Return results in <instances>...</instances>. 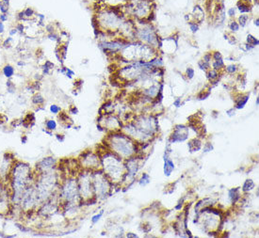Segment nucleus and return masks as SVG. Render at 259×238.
I'll return each instance as SVG.
<instances>
[{
	"label": "nucleus",
	"mask_w": 259,
	"mask_h": 238,
	"mask_svg": "<svg viewBox=\"0 0 259 238\" xmlns=\"http://www.w3.org/2000/svg\"><path fill=\"white\" fill-rule=\"evenodd\" d=\"M35 177L36 173L29 164L24 161L14 160L7 179L11 204L19 206L24 191L28 186L34 183Z\"/></svg>",
	"instance_id": "1"
},
{
	"label": "nucleus",
	"mask_w": 259,
	"mask_h": 238,
	"mask_svg": "<svg viewBox=\"0 0 259 238\" xmlns=\"http://www.w3.org/2000/svg\"><path fill=\"white\" fill-rule=\"evenodd\" d=\"M59 200L61 203H81L77 179L69 178L62 182L60 185L59 189Z\"/></svg>",
	"instance_id": "2"
},
{
	"label": "nucleus",
	"mask_w": 259,
	"mask_h": 238,
	"mask_svg": "<svg viewBox=\"0 0 259 238\" xmlns=\"http://www.w3.org/2000/svg\"><path fill=\"white\" fill-rule=\"evenodd\" d=\"M40 204H41V201L39 200L34 183H32L26 188L23 195H22L19 203V208L22 212L26 214L35 213Z\"/></svg>",
	"instance_id": "3"
},
{
	"label": "nucleus",
	"mask_w": 259,
	"mask_h": 238,
	"mask_svg": "<svg viewBox=\"0 0 259 238\" xmlns=\"http://www.w3.org/2000/svg\"><path fill=\"white\" fill-rule=\"evenodd\" d=\"M92 170L85 169L84 172L80 173L77 183H78V190L81 203H86L87 200H91L92 198L95 197L94 192H93L92 186Z\"/></svg>",
	"instance_id": "4"
},
{
	"label": "nucleus",
	"mask_w": 259,
	"mask_h": 238,
	"mask_svg": "<svg viewBox=\"0 0 259 238\" xmlns=\"http://www.w3.org/2000/svg\"><path fill=\"white\" fill-rule=\"evenodd\" d=\"M92 179L95 198H105L109 190V183L106 175L98 169L92 171Z\"/></svg>",
	"instance_id": "5"
},
{
	"label": "nucleus",
	"mask_w": 259,
	"mask_h": 238,
	"mask_svg": "<svg viewBox=\"0 0 259 238\" xmlns=\"http://www.w3.org/2000/svg\"><path fill=\"white\" fill-rule=\"evenodd\" d=\"M80 166L87 170H95L100 168L101 157L95 152L88 151L85 152L78 158Z\"/></svg>",
	"instance_id": "6"
},
{
	"label": "nucleus",
	"mask_w": 259,
	"mask_h": 238,
	"mask_svg": "<svg viewBox=\"0 0 259 238\" xmlns=\"http://www.w3.org/2000/svg\"><path fill=\"white\" fill-rule=\"evenodd\" d=\"M56 167H57V160L55 157L46 156V157H43L42 160H40L36 164L34 171L36 174L44 173V172L51 171V170H54Z\"/></svg>",
	"instance_id": "7"
},
{
	"label": "nucleus",
	"mask_w": 259,
	"mask_h": 238,
	"mask_svg": "<svg viewBox=\"0 0 259 238\" xmlns=\"http://www.w3.org/2000/svg\"><path fill=\"white\" fill-rule=\"evenodd\" d=\"M35 120H36V117H35L34 112H28L21 119V126L26 129L31 128L34 125Z\"/></svg>",
	"instance_id": "8"
},
{
	"label": "nucleus",
	"mask_w": 259,
	"mask_h": 238,
	"mask_svg": "<svg viewBox=\"0 0 259 238\" xmlns=\"http://www.w3.org/2000/svg\"><path fill=\"white\" fill-rule=\"evenodd\" d=\"M2 74L4 75V77L7 78V79H12L13 76L15 75L16 74V69L15 67L10 64V63H7L5 64L3 67H2Z\"/></svg>",
	"instance_id": "9"
},
{
	"label": "nucleus",
	"mask_w": 259,
	"mask_h": 238,
	"mask_svg": "<svg viewBox=\"0 0 259 238\" xmlns=\"http://www.w3.org/2000/svg\"><path fill=\"white\" fill-rule=\"evenodd\" d=\"M31 104H32L33 106H37V107H40L44 105V102H45V100H44L43 96L42 95L41 93L39 92H35L32 94V96H31Z\"/></svg>",
	"instance_id": "10"
},
{
	"label": "nucleus",
	"mask_w": 259,
	"mask_h": 238,
	"mask_svg": "<svg viewBox=\"0 0 259 238\" xmlns=\"http://www.w3.org/2000/svg\"><path fill=\"white\" fill-rule=\"evenodd\" d=\"M238 10L240 13H250L252 11V6L251 4L248 3V1L239 0L238 3Z\"/></svg>",
	"instance_id": "11"
},
{
	"label": "nucleus",
	"mask_w": 259,
	"mask_h": 238,
	"mask_svg": "<svg viewBox=\"0 0 259 238\" xmlns=\"http://www.w3.org/2000/svg\"><path fill=\"white\" fill-rule=\"evenodd\" d=\"M54 67H55V65L53 62H51L50 60H45V62H44V64L43 65V68H42L43 74V75L50 74L51 71L54 69Z\"/></svg>",
	"instance_id": "12"
},
{
	"label": "nucleus",
	"mask_w": 259,
	"mask_h": 238,
	"mask_svg": "<svg viewBox=\"0 0 259 238\" xmlns=\"http://www.w3.org/2000/svg\"><path fill=\"white\" fill-rule=\"evenodd\" d=\"M44 126H45V129L48 130V131H55V130L57 129V123L55 120L53 119H48L45 120V123H44Z\"/></svg>",
	"instance_id": "13"
},
{
	"label": "nucleus",
	"mask_w": 259,
	"mask_h": 238,
	"mask_svg": "<svg viewBox=\"0 0 259 238\" xmlns=\"http://www.w3.org/2000/svg\"><path fill=\"white\" fill-rule=\"evenodd\" d=\"M14 38L13 37H11V36H9V37L5 38L2 40V44L1 46L6 48V49H10L13 46V43H14Z\"/></svg>",
	"instance_id": "14"
},
{
	"label": "nucleus",
	"mask_w": 259,
	"mask_h": 238,
	"mask_svg": "<svg viewBox=\"0 0 259 238\" xmlns=\"http://www.w3.org/2000/svg\"><path fill=\"white\" fill-rule=\"evenodd\" d=\"M6 87H7V92L9 94H15L17 89H16V85L12 81V79H7Z\"/></svg>",
	"instance_id": "15"
},
{
	"label": "nucleus",
	"mask_w": 259,
	"mask_h": 238,
	"mask_svg": "<svg viewBox=\"0 0 259 238\" xmlns=\"http://www.w3.org/2000/svg\"><path fill=\"white\" fill-rule=\"evenodd\" d=\"M173 169H175V165H173V163L171 160L167 159L166 161H165L164 172H165V175H166V176H170V175H171Z\"/></svg>",
	"instance_id": "16"
},
{
	"label": "nucleus",
	"mask_w": 259,
	"mask_h": 238,
	"mask_svg": "<svg viewBox=\"0 0 259 238\" xmlns=\"http://www.w3.org/2000/svg\"><path fill=\"white\" fill-rule=\"evenodd\" d=\"M229 197L233 203H236V200H239L240 195L238 192V188H233V189H231L229 191Z\"/></svg>",
	"instance_id": "17"
},
{
	"label": "nucleus",
	"mask_w": 259,
	"mask_h": 238,
	"mask_svg": "<svg viewBox=\"0 0 259 238\" xmlns=\"http://www.w3.org/2000/svg\"><path fill=\"white\" fill-rule=\"evenodd\" d=\"M60 73L67 76L68 78H73L75 76V72L73 70H71L70 68H67V67H62V68H60Z\"/></svg>",
	"instance_id": "18"
},
{
	"label": "nucleus",
	"mask_w": 259,
	"mask_h": 238,
	"mask_svg": "<svg viewBox=\"0 0 259 238\" xmlns=\"http://www.w3.org/2000/svg\"><path fill=\"white\" fill-rule=\"evenodd\" d=\"M249 100V95H246V96H243V97H240L238 98V101L236 102V107L238 109H240V108H243L244 106L246 105V103L248 102Z\"/></svg>",
	"instance_id": "19"
},
{
	"label": "nucleus",
	"mask_w": 259,
	"mask_h": 238,
	"mask_svg": "<svg viewBox=\"0 0 259 238\" xmlns=\"http://www.w3.org/2000/svg\"><path fill=\"white\" fill-rule=\"evenodd\" d=\"M212 66H213L214 70H216V71L221 70V68H223V67H224V62H223L222 58H220V59H216V60H214Z\"/></svg>",
	"instance_id": "20"
},
{
	"label": "nucleus",
	"mask_w": 259,
	"mask_h": 238,
	"mask_svg": "<svg viewBox=\"0 0 259 238\" xmlns=\"http://www.w3.org/2000/svg\"><path fill=\"white\" fill-rule=\"evenodd\" d=\"M253 187H254V183L252 180H247L246 182L244 183L242 188H243V191L248 192V191H251Z\"/></svg>",
	"instance_id": "21"
},
{
	"label": "nucleus",
	"mask_w": 259,
	"mask_h": 238,
	"mask_svg": "<svg viewBox=\"0 0 259 238\" xmlns=\"http://www.w3.org/2000/svg\"><path fill=\"white\" fill-rule=\"evenodd\" d=\"M247 42H248V44H250V45H252L253 47L258 45V43H259L258 40L256 38H254L253 36H252V35H248L247 36Z\"/></svg>",
	"instance_id": "22"
},
{
	"label": "nucleus",
	"mask_w": 259,
	"mask_h": 238,
	"mask_svg": "<svg viewBox=\"0 0 259 238\" xmlns=\"http://www.w3.org/2000/svg\"><path fill=\"white\" fill-rule=\"evenodd\" d=\"M248 20H249V15H246V14L240 15V16L238 17V23H239V25H241V26H242V28H244V26L247 25Z\"/></svg>",
	"instance_id": "23"
},
{
	"label": "nucleus",
	"mask_w": 259,
	"mask_h": 238,
	"mask_svg": "<svg viewBox=\"0 0 259 238\" xmlns=\"http://www.w3.org/2000/svg\"><path fill=\"white\" fill-rule=\"evenodd\" d=\"M49 110H50V112L52 114L59 115L61 112V107L60 106H57V105H51L50 107H49Z\"/></svg>",
	"instance_id": "24"
},
{
	"label": "nucleus",
	"mask_w": 259,
	"mask_h": 238,
	"mask_svg": "<svg viewBox=\"0 0 259 238\" xmlns=\"http://www.w3.org/2000/svg\"><path fill=\"white\" fill-rule=\"evenodd\" d=\"M229 28L230 30L234 31V32H236V31H238L239 29V25L236 23V21H231L229 24Z\"/></svg>",
	"instance_id": "25"
},
{
	"label": "nucleus",
	"mask_w": 259,
	"mask_h": 238,
	"mask_svg": "<svg viewBox=\"0 0 259 238\" xmlns=\"http://www.w3.org/2000/svg\"><path fill=\"white\" fill-rule=\"evenodd\" d=\"M149 182H150V177H149V175H148V174H146V173H144L143 175H142V177H141L140 181V186H145V185H147V183H148Z\"/></svg>",
	"instance_id": "26"
},
{
	"label": "nucleus",
	"mask_w": 259,
	"mask_h": 238,
	"mask_svg": "<svg viewBox=\"0 0 259 238\" xmlns=\"http://www.w3.org/2000/svg\"><path fill=\"white\" fill-rule=\"evenodd\" d=\"M103 214H104V211H101V212H100L99 214H97V215H93V217H92V224L97 223V222L101 219Z\"/></svg>",
	"instance_id": "27"
},
{
	"label": "nucleus",
	"mask_w": 259,
	"mask_h": 238,
	"mask_svg": "<svg viewBox=\"0 0 259 238\" xmlns=\"http://www.w3.org/2000/svg\"><path fill=\"white\" fill-rule=\"evenodd\" d=\"M218 72L216 70H210L208 72V78L210 80H214V79H217L218 78Z\"/></svg>",
	"instance_id": "28"
},
{
	"label": "nucleus",
	"mask_w": 259,
	"mask_h": 238,
	"mask_svg": "<svg viewBox=\"0 0 259 238\" xmlns=\"http://www.w3.org/2000/svg\"><path fill=\"white\" fill-rule=\"evenodd\" d=\"M199 67H200V69H202V70H204V71H206V70H208L209 69V67H210V65H209V63H207V62H205V61H204V60H201V61H199Z\"/></svg>",
	"instance_id": "29"
},
{
	"label": "nucleus",
	"mask_w": 259,
	"mask_h": 238,
	"mask_svg": "<svg viewBox=\"0 0 259 238\" xmlns=\"http://www.w3.org/2000/svg\"><path fill=\"white\" fill-rule=\"evenodd\" d=\"M17 35H19L18 30H17L15 26L13 25L12 28H11L10 30H9V36H11V37H13V38H14L15 36H17Z\"/></svg>",
	"instance_id": "30"
},
{
	"label": "nucleus",
	"mask_w": 259,
	"mask_h": 238,
	"mask_svg": "<svg viewBox=\"0 0 259 238\" xmlns=\"http://www.w3.org/2000/svg\"><path fill=\"white\" fill-rule=\"evenodd\" d=\"M236 70H238V67H236V65H234V64L229 65V66L226 67L227 73H229V74H234V73H236Z\"/></svg>",
	"instance_id": "31"
},
{
	"label": "nucleus",
	"mask_w": 259,
	"mask_h": 238,
	"mask_svg": "<svg viewBox=\"0 0 259 238\" xmlns=\"http://www.w3.org/2000/svg\"><path fill=\"white\" fill-rule=\"evenodd\" d=\"M189 28L193 33H195V32H197V31H198L199 25H198V24H196V23H189Z\"/></svg>",
	"instance_id": "32"
},
{
	"label": "nucleus",
	"mask_w": 259,
	"mask_h": 238,
	"mask_svg": "<svg viewBox=\"0 0 259 238\" xmlns=\"http://www.w3.org/2000/svg\"><path fill=\"white\" fill-rule=\"evenodd\" d=\"M0 21L6 23L9 21V13H0Z\"/></svg>",
	"instance_id": "33"
},
{
	"label": "nucleus",
	"mask_w": 259,
	"mask_h": 238,
	"mask_svg": "<svg viewBox=\"0 0 259 238\" xmlns=\"http://www.w3.org/2000/svg\"><path fill=\"white\" fill-rule=\"evenodd\" d=\"M26 65V60H24V59L17 60V62H16V66L18 67V68H20V69H23Z\"/></svg>",
	"instance_id": "34"
},
{
	"label": "nucleus",
	"mask_w": 259,
	"mask_h": 238,
	"mask_svg": "<svg viewBox=\"0 0 259 238\" xmlns=\"http://www.w3.org/2000/svg\"><path fill=\"white\" fill-rule=\"evenodd\" d=\"M187 75L189 79H191L194 76V70L192 68H187Z\"/></svg>",
	"instance_id": "35"
},
{
	"label": "nucleus",
	"mask_w": 259,
	"mask_h": 238,
	"mask_svg": "<svg viewBox=\"0 0 259 238\" xmlns=\"http://www.w3.org/2000/svg\"><path fill=\"white\" fill-rule=\"evenodd\" d=\"M6 31V25H5V23H3V22L0 21V37L5 33Z\"/></svg>",
	"instance_id": "36"
},
{
	"label": "nucleus",
	"mask_w": 259,
	"mask_h": 238,
	"mask_svg": "<svg viewBox=\"0 0 259 238\" xmlns=\"http://www.w3.org/2000/svg\"><path fill=\"white\" fill-rule=\"evenodd\" d=\"M227 13H228V15L230 17H235V15H236V8H234V7L230 8L228 10V11H227Z\"/></svg>",
	"instance_id": "37"
},
{
	"label": "nucleus",
	"mask_w": 259,
	"mask_h": 238,
	"mask_svg": "<svg viewBox=\"0 0 259 238\" xmlns=\"http://www.w3.org/2000/svg\"><path fill=\"white\" fill-rule=\"evenodd\" d=\"M211 57H212V55L210 53H208V54H206V55H204V61H205V62H207V63H209V61L211 60Z\"/></svg>",
	"instance_id": "38"
},
{
	"label": "nucleus",
	"mask_w": 259,
	"mask_h": 238,
	"mask_svg": "<svg viewBox=\"0 0 259 238\" xmlns=\"http://www.w3.org/2000/svg\"><path fill=\"white\" fill-rule=\"evenodd\" d=\"M56 137H57V141H60V142H63L64 141V140H65V137H64V135H60V134H57L56 135Z\"/></svg>",
	"instance_id": "39"
},
{
	"label": "nucleus",
	"mask_w": 259,
	"mask_h": 238,
	"mask_svg": "<svg viewBox=\"0 0 259 238\" xmlns=\"http://www.w3.org/2000/svg\"><path fill=\"white\" fill-rule=\"evenodd\" d=\"M213 58H214V60L220 59V58H222V57H221V53H220V52H215V53L213 54Z\"/></svg>",
	"instance_id": "40"
},
{
	"label": "nucleus",
	"mask_w": 259,
	"mask_h": 238,
	"mask_svg": "<svg viewBox=\"0 0 259 238\" xmlns=\"http://www.w3.org/2000/svg\"><path fill=\"white\" fill-rule=\"evenodd\" d=\"M69 112L71 114H77V112H78V110H77V108L75 106H72L70 108V110H69Z\"/></svg>",
	"instance_id": "41"
},
{
	"label": "nucleus",
	"mask_w": 259,
	"mask_h": 238,
	"mask_svg": "<svg viewBox=\"0 0 259 238\" xmlns=\"http://www.w3.org/2000/svg\"><path fill=\"white\" fill-rule=\"evenodd\" d=\"M213 149V147H212V145L210 144V143H207L206 145H205V147H204V152H209V151H211Z\"/></svg>",
	"instance_id": "42"
},
{
	"label": "nucleus",
	"mask_w": 259,
	"mask_h": 238,
	"mask_svg": "<svg viewBox=\"0 0 259 238\" xmlns=\"http://www.w3.org/2000/svg\"><path fill=\"white\" fill-rule=\"evenodd\" d=\"M21 140H22V143H23V144H26V141H28V137H26V135H24V136L21 137Z\"/></svg>",
	"instance_id": "43"
},
{
	"label": "nucleus",
	"mask_w": 259,
	"mask_h": 238,
	"mask_svg": "<svg viewBox=\"0 0 259 238\" xmlns=\"http://www.w3.org/2000/svg\"><path fill=\"white\" fill-rule=\"evenodd\" d=\"M180 102H181L180 99H177V100H175V103H173V105H175V106H177V107H178V106H181V105H180Z\"/></svg>",
	"instance_id": "44"
},
{
	"label": "nucleus",
	"mask_w": 259,
	"mask_h": 238,
	"mask_svg": "<svg viewBox=\"0 0 259 238\" xmlns=\"http://www.w3.org/2000/svg\"><path fill=\"white\" fill-rule=\"evenodd\" d=\"M258 22H259V19H258V18H256V19H255V20H254V25H255L256 26H258V25H259V24H258Z\"/></svg>",
	"instance_id": "45"
},
{
	"label": "nucleus",
	"mask_w": 259,
	"mask_h": 238,
	"mask_svg": "<svg viewBox=\"0 0 259 238\" xmlns=\"http://www.w3.org/2000/svg\"><path fill=\"white\" fill-rule=\"evenodd\" d=\"M127 237H137V235L132 234V233H127Z\"/></svg>",
	"instance_id": "46"
},
{
	"label": "nucleus",
	"mask_w": 259,
	"mask_h": 238,
	"mask_svg": "<svg viewBox=\"0 0 259 238\" xmlns=\"http://www.w3.org/2000/svg\"><path fill=\"white\" fill-rule=\"evenodd\" d=\"M1 44H2V39L0 38V46H1Z\"/></svg>",
	"instance_id": "47"
},
{
	"label": "nucleus",
	"mask_w": 259,
	"mask_h": 238,
	"mask_svg": "<svg viewBox=\"0 0 259 238\" xmlns=\"http://www.w3.org/2000/svg\"><path fill=\"white\" fill-rule=\"evenodd\" d=\"M256 106H258V98L256 99Z\"/></svg>",
	"instance_id": "48"
},
{
	"label": "nucleus",
	"mask_w": 259,
	"mask_h": 238,
	"mask_svg": "<svg viewBox=\"0 0 259 238\" xmlns=\"http://www.w3.org/2000/svg\"><path fill=\"white\" fill-rule=\"evenodd\" d=\"M238 1H239V0H238Z\"/></svg>",
	"instance_id": "49"
}]
</instances>
